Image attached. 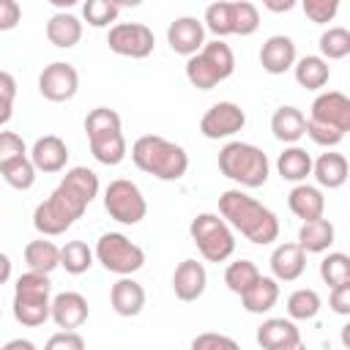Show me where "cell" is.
<instances>
[{"mask_svg": "<svg viewBox=\"0 0 350 350\" xmlns=\"http://www.w3.org/2000/svg\"><path fill=\"white\" fill-rule=\"evenodd\" d=\"M98 194V175L90 167H71L52 189V194L36 205L33 227L41 238L63 235Z\"/></svg>", "mask_w": 350, "mask_h": 350, "instance_id": "cell-1", "label": "cell"}, {"mask_svg": "<svg viewBox=\"0 0 350 350\" xmlns=\"http://www.w3.org/2000/svg\"><path fill=\"white\" fill-rule=\"evenodd\" d=\"M219 213L249 243L268 246V243H273L279 238V219H276V213L268 205H262L260 200H254L252 194H246L243 189L221 191L219 194Z\"/></svg>", "mask_w": 350, "mask_h": 350, "instance_id": "cell-2", "label": "cell"}, {"mask_svg": "<svg viewBox=\"0 0 350 350\" xmlns=\"http://www.w3.org/2000/svg\"><path fill=\"white\" fill-rule=\"evenodd\" d=\"M131 161L145 175H153L159 180H180L189 172V153L183 145L159 137V134H142L131 145Z\"/></svg>", "mask_w": 350, "mask_h": 350, "instance_id": "cell-3", "label": "cell"}, {"mask_svg": "<svg viewBox=\"0 0 350 350\" xmlns=\"http://www.w3.org/2000/svg\"><path fill=\"white\" fill-rule=\"evenodd\" d=\"M219 172L227 180L238 183V189H257L265 186L271 175V161L262 148L232 139L219 150Z\"/></svg>", "mask_w": 350, "mask_h": 350, "instance_id": "cell-4", "label": "cell"}, {"mask_svg": "<svg viewBox=\"0 0 350 350\" xmlns=\"http://www.w3.org/2000/svg\"><path fill=\"white\" fill-rule=\"evenodd\" d=\"M52 282L49 273H36V271H25L19 273L16 284H14V301H11V312L14 320L25 328H38L46 320H52Z\"/></svg>", "mask_w": 350, "mask_h": 350, "instance_id": "cell-5", "label": "cell"}, {"mask_svg": "<svg viewBox=\"0 0 350 350\" xmlns=\"http://www.w3.org/2000/svg\"><path fill=\"white\" fill-rule=\"evenodd\" d=\"M85 134H88L90 153L98 164L115 167L126 159L129 145H126V137H123L120 115L115 109H109V107L90 109L88 118H85Z\"/></svg>", "mask_w": 350, "mask_h": 350, "instance_id": "cell-6", "label": "cell"}, {"mask_svg": "<svg viewBox=\"0 0 350 350\" xmlns=\"http://www.w3.org/2000/svg\"><path fill=\"white\" fill-rule=\"evenodd\" d=\"M232 71H235V55H232L230 44H224L221 38L208 41L194 57L186 60V79L197 90L216 88L219 82L230 79Z\"/></svg>", "mask_w": 350, "mask_h": 350, "instance_id": "cell-7", "label": "cell"}, {"mask_svg": "<svg viewBox=\"0 0 350 350\" xmlns=\"http://www.w3.org/2000/svg\"><path fill=\"white\" fill-rule=\"evenodd\" d=\"M189 235L197 252L202 254V260L208 262H224L235 252V230L221 219V213H211V211L197 213L189 224Z\"/></svg>", "mask_w": 350, "mask_h": 350, "instance_id": "cell-8", "label": "cell"}, {"mask_svg": "<svg viewBox=\"0 0 350 350\" xmlns=\"http://www.w3.org/2000/svg\"><path fill=\"white\" fill-rule=\"evenodd\" d=\"M93 252H96V262H101L104 271L118 273V276H131L145 265V249L123 232L98 235Z\"/></svg>", "mask_w": 350, "mask_h": 350, "instance_id": "cell-9", "label": "cell"}, {"mask_svg": "<svg viewBox=\"0 0 350 350\" xmlns=\"http://www.w3.org/2000/svg\"><path fill=\"white\" fill-rule=\"evenodd\" d=\"M104 211L118 224H139L148 213V202L134 180L115 178L104 189Z\"/></svg>", "mask_w": 350, "mask_h": 350, "instance_id": "cell-10", "label": "cell"}, {"mask_svg": "<svg viewBox=\"0 0 350 350\" xmlns=\"http://www.w3.org/2000/svg\"><path fill=\"white\" fill-rule=\"evenodd\" d=\"M107 46H109V52H115L120 57L145 60V57H150L156 38H153V30L142 22H118L107 33Z\"/></svg>", "mask_w": 350, "mask_h": 350, "instance_id": "cell-11", "label": "cell"}, {"mask_svg": "<svg viewBox=\"0 0 350 350\" xmlns=\"http://www.w3.org/2000/svg\"><path fill=\"white\" fill-rule=\"evenodd\" d=\"M77 90H79V74L66 60H55V63L44 66V71L38 74V93L46 101H55V104L71 101L77 96Z\"/></svg>", "mask_w": 350, "mask_h": 350, "instance_id": "cell-12", "label": "cell"}, {"mask_svg": "<svg viewBox=\"0 0 350 350\" xmlns=\"http://www.w3.org/2000/svg\"><path fill=\"white\" fill-rule=\"evenodd\" d=\"M246 126V112L235 101H216L200 118V134L205 139H227L235 137Z\"/></svg>", "mask_w": 350, "mask_h": 350, "instance_id": "cell-13", "label": "cell"}, {"mask_svg": "<svg viewBox=\"0 0 350 350\" xmlns=\"http://www.w3.org/2000/svg\"><path fill=\"white\" fill-rule=\"evenodd\" d=\"M309 120L325 123V126L347 134L350 131V96H345L339 90L317 93L309 107Z\"/></svg>", "mask_w": 350, "mask_h": 350, "instance_id": "cell-14", "label": "cell"}, {"mask_svg": "<svg viewBox=\"0 0 350 350\" xmlns=\"http://www.w3.org/2000/svg\"><path fill=\"white\" fill-rule=\"evenodd\" d=\"M167 44L175 55H183L186 60L194 57L208 41H205V25L197 16H178L167 27Z\"/></svg>", "mask_w": 350, "mask_h": 350, "instance_id": "cell-15", "label": "cell"}, {"mask_svg": "<svg viewBox=\"0 0 350 350\" xmlns=\"http://www.w3.org/2000/svg\"><path fill=\"white\" fill-rule=\"evenodd\" d=\"M205 287H208V271H205V265L197 262L194 257L180 260L178 268H175V273H172V293H175V298L183 301V304H191V301L202 298Z\"/></svg>", "mask_w": 350, "mask_h": 350, "instance_id": "cell-16", "label": "cell"}, {"mask_svg": "<svg viewBox=\"0 0 350 350\" xmlns=\"http://www.w3.org/2000/svg\"><path fill=\"white\" fill-rule=\"evenodd\" d=\"M298 63V49H295V41L290 36H271L262 46H260V66L265 74H284L290 68H295Z\"/></svg>", "mask_w": 350, "mask_h": 350, "instance_id": "cell-17", "label": "cell"}, {"mask_svg": "<svg viewBox=\"0 0 350 350\" xmlns=\"http://www.w3.org/2000/svg\"><path fill=\"white\" fill-rule=\"evenodd\" d=\"M30 159H33L36 170L44 172V175L63 172L66 164H68V145H66L57 134H44V137H38V139L33 142Z\"/></svg>", "mask_w": 350, "mask_h": 350, "instance_id": "cell-18", "label": "cell"}, {"mask_svg": "<svg viewBox=\"0 0 350 350\" xmlns=\"http://www.w3.org/2000/svg\"><path fill=\"white\" fill-rule=\"evenodd\" d=\"M88 301L82 293H74V290H66V293H57L52 298V323L63 331H77L79 325L88 323Z\"/></svg>", "mask_w": 350, "mask_h": 350, "instance_id": "cell-19", "label": "cell"}, {"mask_svg": "<svg viewBox=\"0 0 350 350\" xmlns=\"http://www.w3.org/2000/svg\"><path fill=\"white\" fill-rule=\"evenodd\" d=\"M254 339L262 350H287L301 342V331L290 317H268L260 323Z\"/></svg>", "mask_w": 350, "mask_h": 350, "instance_id": "cell-20", "label": "cell"}, {"mask_svg": "<svg viewBox=\"0 0 350 350\" xmlns=\"http://www.w3.org/2000/svg\"><path fill=\"white\" fill-rule=\"evenodd\" d=\"M271 273L276 282H295L306 271V252L298 246V241L279 243L271 252Z\"/></svg>", "mask_w": 350, "mask_h": 350, "instance_id": "cell-21", "label": "cell"}, {"mask_svg": "<svg viewBox=\"0 0 350 350\" xmlns=\"http://www.w3.org/2000/svg\"><path fill=\"white\" fill-rule=\"evenodd\" d=\"M145 301H148L145 287L137 279H131V276H120L109 287V306L120 317H137L145 309Z\"/></svg>", "mask_w": 350, "mask_h": 350, "instance_id": "cell-22", "label": "cell"}, {"mask_svg": "<svg viewBox=\"0 0 350 350\" xmlns=\"http://www.w3.org/2000/svg\"><path fill=\"white\" fill-rule=\"evenodd\" d=\"M287 208H290L301 221L323 219V213H325L323 189H320V186H312V183H298V186H293L290 194H287Z\"/></svg>", "mask_w": 350, "mask_h": 350, "instance_id": "cell-23", "label": "cell"}, {"mask_svg": "<svg viewBox=\"0 0 350 350\" xmlns=\"http://www.w3.org/2000/svg\"><path fill=\"white\" fill-rule=\"evenodd\" d=\"M312 175L317 180L320 189H342L350 178V164L342 153L336 150H325L314 159V167H312Z\"/></svg>", "mask_w": 350, "mask_h": 350, "instance_id": "cell-24", "label": "cell"}, {"mask_svg": "<svg viewBox=\"0 0 350 350\" xmlns=\"http://www.w3.org/2000/svg\"><path fill=\"white\" fill-rule=\"evenodd\" d=\"M82 38V19L68 14V11H57L49 16L46 22V41L57 49H71L77 46Z\"/></svg>", "mask_w": 350, "mask_h": 350, "instance_id": "cell-25", "label": "cell"}, {"mask_svg": "<svg viewBox=\"0 0 350 350\" xmlns=\"http://www.w3.org/2000/svg\"><path fill=\"white\" fill-rule=\"evenodd\" d=\"M306 115L298 109V107H279L273 115H271V131L279 142L284 145H295L304 134H306Z\"/></svg>", "mask_w": 350, "mask_h": 350, "instance_id": "cell-26", "label": "cell"}, {"mask_svg": "<svg viewBox=\"0 0 350 350\" xmlns=\"http://www.w3.org/2000/svg\"><path fill=\"white\" fill-rule=\"evenodd\" d=\"M312 167H314V159L301 145H287L276 159V172L282 175V180H290L295 186L306 183V178L312 175Z\"/></svg>", "mask_w": 350, "mask_h": 350, "instance_id": "cell-27", "label": "cell"}, {"mask_svg": "<svg viewBox=\"0 0 350 350\" xmlns=\"http://www.w3.org/2000/svg\"><path fill=\"white\" fill-rule=\"evenodd\" d=\"M334 241H336V230L325 216L314 221H304L298 230V246L306 254H323L334 246Z\"/></svg>", "mask_w": 350, "mask_h": 350, "instance_id": "cell-28", "label": "cell"}, {"mask_svg": "<svg viewBox=\"0 0 350 350\" xmlns=\"http://www.w3.org/2000/svg\"><path fill=\"white\" fill-rule=\"evenodd\" d=\"M25 265L27 271L36 273H52L55 268H60V246L49 238H36L25 246Z\"/></svg>", "mask_w": 350, "mask_h": 350, "instance_id": "cell-29", "label": "cell"}, {"mask_svg": "<svg viewBox=\"0 0 350 350\" xmlns=\"http://www.w3.org/2000/svg\"><path fill=\"white\" fill-rule=\"evenodd\" d=\"M293 74H295V82H298L301 88H306V90H320V88H325L328 79H331V66H328V60L320 57V55H304V57H298Z\"/></svg>", "mask_w": 350, "mask_h": 350, "instance_id": "cell-30", "label": "cell"}, {"mask_svg": "<svg viewBox=\"0 0 350 350\" xmlns=\"http://www.w3.org/2000/svg\"><path fill=\"white\" fill-rule=\"evenodd\" d=\"M276 301H279V282L273 276H260V282L241 295V304L249 314H265L276 306Z\"/></svg>", "mask_w": 350, "mask_h": 350, "instance_id": "cell-31", "label": "cell"}, {"mask_svg": "<svg viewBox=\"0 0 350 350\" xmlns=\"http://www.w3.org/2000/svg\"><path fill=\"white\" fill-rule=\"evenodd\" d=\"M202 25L205 30H211L216 38H227V36H235V8L232 3L227 0H219V3H211L205 8V16H202Z\"/></svg>", "mask_w": 350, "mask_h": 350, "instance_id": "cell-32", "label": "cell"}, {"mask_svg": "<svg viewBox=\"0 0 350 350\" xmlns=\"http://www.w3.org/2000/svg\"><path fill=\"white\" fill-rule=\"evenodd\" d=\"M93 260H96V252L85 241H66L60 246V268L71 276H79V273L90 271Z\"/></svg>", "mask_w": 350, "mask_h": 350, "instance_id": "cell-33", "label": "cell"}, {"mask_svg": "<svg viewBox=\"0 0 350 350\" xmlns=\"http://www.w3.org/2000/svg\"><path fill=\"white\" fill-rule=\"evenodd\" d=\"M260 268L252 262V260H235V262H230L227 268H224V284H227V290L230 293H235V295H243V293H249L257 282H260Z\"/></svg>", "mask_w": 350, "mask_h": 350, "instance_id": "cell-34", "label": "cell"}, {"mask_svg": "<svg viewBox=\"0 0 350 350\" xmlns=\"http://www.w3.org/2000/svg\"><path fill=\"white\" fill-rule=\"evenodd\" d=\"M320 306H323V298L312 287H298L287 295V317L290 320H312V317H317Z\"/></svg>", "mask_w": 350, "mask_h": 350, "instance_id": "cell-35", "label": "cell"}, {"mask_svg": "<svg viewBox=\"0 0 350 350\" xmlns=\"http://www.w3.org/2000/svg\"><path fill=\"white\" fill-rule=\"evenodd\" d=\"M36 164H33V159L30 156H25V159H16V161H8V164H0V175H3V180L11 186V189H16V191H27L33 183H36Z\"/></svg>", "mask_w": 350, "mask_h": 350, "instance_id": "cell-36", "label": "cell"}, {"mask_svg": "<svg viewBox=\"0 0 350 350\" xmlns=\"http://www.w3.org/2000/svg\"><path fill=\"white\" fill-rule=\"evenodd\" d=\"M320 279L334 290L345 282H350V254L345 252H328L320 262Z\"/></svg>", "mask_w": 350, "mask_h": 350, "instance_id": "cell-37", "label": "cell"}, {"mask_svg": "<svg viewBox=\"0 0 350 350\" xmlns=\"http://www.w3.org/2000/svg\"><path fill=\"white\" fill-rule=\"evenodd\" d=\"M350 55V30L347 27H328L320 36V57L342 60Z\"/></svg>", "mask_w": 350, "mask_h": 350, "instance_id": "cell-38", "label": "cell"}, {"mask_svg": "<svg viewBox=\"0 0 350 350\" xmlns=\"http://www.w3.org/2000/svg\"><path fill=\"white\" fill-rule=\"evenodd\" d=\"M118 14H120V3L115 0H88L82 5V16L90 27H109L118 19Z\"/></svg>", "mask_w": 350, "mask_h": 350, "instance_id": "cell-39", "label": "cell"}, {"mask_svg": "<svg viewBox=\"0 0 350 350\" xmlns=\"http://www.w3.org/2000/svg\"><path fill=\"white\" fill-rule=\"evenodd\" d=\"M235 36H252L260 27V11L249 0H235Z\"/></svg>", "mask_w": 350, "mask_h": 350, "instance_id": "cell-40", "label": "cell"}, {"mask_svg": "<svg viewBox=\"0 0 350 350\" xmlns=\"http://www.w3.org/2000/svg\"><path fill=\"white\" fill-rule=\"evenodd\" d=\"M301 8H304V14L309 16V22H314V25H328V22H334V16L339 14V0H304Z\"/></svg>", "mask_w": 350, "mask_h": 350, "instance_id": "cell-41", "label": "cell"}, {"mask_svg": "<svg viewBox=\"0 0 350 350\" xmlns=\"http://www.w3.org/2000/svg\"><path fill=\"white\" fill-rule=\"evenodd\" d=\"M191 350H241V345L227 334L202 331V334H197L191 339Z\"/></svg>", "mask_w": 350, "mask_h": 350, "instance_id": "cell-42", "label": "cell"}, {"mask_svg": "<svg viewBox=\"0 0 350 350\" xmlns=\"http://www.w3.org/2000/svg\"><path fill=\"white\" fill-rule=\"evenodd\" d=\"M306 134H309V139H312L314 145H320V148H325V150H334V148L345 139L342 131H336V129H331V126H325V123H314V120H306Z\"/></svg>", "mask_w": 350, "mask_h": 350, "instance_id": "cell-43", "label": "cell"}, {"mask_svg": "<svg viewBox=\"0 0 350 350\" xmlns=\"http://www.w3.org/2000/svg\"><path fill=\"white\" fill-rule=\"evenodd\" d=\"M25 156H30L25 139L16 131H0V164L16 161V159H25Z\"/></svg>", "mask_w": 350, "mask_h": 350, "instance_id": "cell-44", "label": "cell"}, {"mask_svg": "<svg viewBox=\"0 0 350 350\" xmlns=\"http://www.w3.org/2000/svg\"><path fill=\"white\" fill-rule=\"evenodd\" d=\"M14 96H16V79L3 71L0 74V126H5L11 120V112H14Z\"/></svg>", "mask_w": 350, "mask_h": 350, "instance_id": "cell-45", "label": "cell"}, {"mask_svg": "<svg viewBox=\"0 0 350 350\" xmlns=\"http://www.w3.org/2000/svg\"><path fill=\"white\" fill-rule=\"evenodd\" d=\"M44 350H85V339L77 331H57L46 339Z\"/></svg>", "mask_w": 350, "mask_h": 350, "instance_id": "cell-46", "label": "cell"}, {"mask_svg": "<svg viewBox=\"0 0 350 350\" xmlns=\"http://www.w3.org/2000/svg\"><path fill=\"white\" fill-rule=\"evenodd\" d=\"M328 306H331L334 314L350 317V282H345V284H339V287L331 290V295H328Z\"/></svg>", "mask_w": 350, "mask_h": 350, "instance_id": "cell-47", "label": "cell"}, {"mask_svg": "<svg viewBox=\"0 0 350 350\" xmlns=\"http://www.w3.org/2000/svg\"><path fill=\"white\" fill-rule=\"evenodd\" d=\"M22 19V8L16 0H0V30H14Z\"/></svg>", "mask_w": 350, "mask_h": 350, "instance_id": "cell-48", "label": "cell"}, {"mask_svg": "<svg viewBox=\"0 0 350 350\" xmlns=\"http://www.w3.org/2000/svg\"><path fill=\"white\" fill-rule=\"evenodd\" d=\"M3 350H38V347H36L30 339H22V336H19V339L5 342V345H3Z\"/></svg>", "mask_w": 350, "mask_h": 350, "instance_id": "cell-49", "label": "cell"}, {"mask_svg": "<svg viewBox=\"0 0 350 350\" xmlns=\"http://www.w3.org/2000/svg\"><path fill=\"white\" fill-rule=\"evenodd\" d=\"M268 11H273V14H282V11H293L295 8V0H284V3H273V0H265L262 3Z\"/></svg>", "mask_w": 350, "mask_h": 350, "instance_id": "cell-50", "label": "cell"}, {"mask_svg": "<svg viewBox=\"0 0 350 350\" xmlns=\"http://www.w3.org/2000/svg\"><path fill=\"white\" fill-rule=\"evenodd\" d=\"M339 342H342L345 350H350V320L342 325V331H339Z\"/></svg>", "mask_w": 350, "mask_h": 350, "instance_id": "cell-51", "label": "cell"}, {"mask_svg": "<svg viewBox=\"0 0 350 350\" xmlns=\"http://www.w3.org/2000/svg\"><path fill=\"white\" fill-rule=\"evenodd\" d=\"M0 262H3V282H8V276H11V257L0 254Z\"/></svg>", "mask_w": 350, "mask_h": 350, "instance_id": "cell-52", "label": "cell"}, {"mask_svg": "<svg viewBox=\"0 0 350 350\" xmlns=\"http://www.w3.org/2000/svg\"><path fill=\"white\" fill-rule=\"evenodd\" d=\"M287 350H306V345H304V342H298V345H293V347H287Z\"/></svg>", "mask_w": 350, "mask_h": 350, "instance_id": "cell-53", "label": "cell"}]
</instances>
